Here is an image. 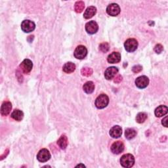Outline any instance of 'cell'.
<instances>
[{
  "instance_id": "17",
  "label": "cell",
  "mask_w": 168,
  "mask_h": 168,
  "mask_svg": "<svg viewBox=\"0 0 168 168\" xmlns=\"http://www.w3.org/2000/svg\"><path fill=\"white\" fill-rule=\"evenodd\" d=\"M167 110L168 108L166 106H164V105H160L158 108H156L155 114L156 117H162L165 116L167 113Z\"/></svg>"
},
{
  "instance_id": "30",
  "label": "cell",
  "mask_w": 168,
  "mask_h": 168,
  "mask_svg": "<svg viewBox=\"0 0 168 168\" xmlns=\"http://www.w3.org/2000/svg\"><path fill=\"white\" fill-rule=\"evenodd\" d=\"M167 116H166V117H165L164 119H163V120H162V124L164 125V126H165V128H167Z\"/></svg>"
},
{
  "instance_id": "22",
  "label": "cell",
  "mask_w": 168,
  "mask_h": 168,
  "mask_svg": "<svg viewBox=\"0 0 168 168\" xmlns=\"http://www.w3.org/2000/svg\"><path fill=\"white\" fill-rule=\"evenodd\" d=\"M136 135H137V131L134 129L128 128L125 130V136L126 139H128V140L134 139L136 136Z\"/></svg>"
},
{
  "instance_id": "2",
  "label": "cell",
  "mask_w": 168,
  "mask_h": 168,
  "mask_svg": "<svg viewBox=\"0 0 168 168\" xmlns=\"http://www.w3.org/2000/svg\"><path fill=\"white\" fill-rule=\"evenodd\" d=\"M109 103V98L105 94H101L95 100V106L97 108L102 109L107 107Z\"/></svg>"
},
{
  "instance_id": "25",
  "label": "cell",
  "mask_w": 168,
  "mask_h": 168,
  "mask_svg": "<svg viewBox=\"0 0 168 168\" xmlns=\"http://www.w3.org/2000/svg\"><path fill=\"white\" fill-rule=\"evenodd\" d=\"M81 73L82 76L88 77L93 74V70L90 68H83L81 69Z\"/></svg>"
},
{
  "instance_id": "18",
  "label": "cell",
  "mask_w": 168,
  "mask_h": 168,
  "mask_svg": "<svg viewBox=\"0 0 168 168\" xmlns=\"http://www.w3.org/2000/svg\"><path fill=\"white\" fill-rule=\"evenodd\" d=\"M83 91L87 94H90L94 92L95 85L92 81H87L83 86Z\"/></svg>"
},
{
  "instance_id": "20",
  "label": "cell",
  "mask_w": 168,
  "mask_h": 168,
  "mask_svg": "<svg viewBox=\"0 0 168 168\" xmlns=\"http://www.w3.org/2000/svg\"><path fill=\"white\" fill-rule=\"evenodd\" d=\"M24 114L21 110L18 109H16L14 110L11 114V118L16 121H21L23 119Z\"/></svg>"
},
{
  "instance_id": "3",
  "label": "cell",
  "mask_w": 168,
  "mask_h": 168,
  "mask_svg": "<svg viewBox=\"0 0 168 168\" xmlns=\"http://www.w3.org/2000/svg\"><path fill=\"white\" fill-rule=\"evenodd\" d=\"M125 50L128 52L131 53L135 51L138 47V42L135 39L130 38L125 41L124 44Z\"/></svg>"
},
{
  "instance_id": "16",
  "label": "cell",
  "mask_w": 168,
  "mask_h": 168,
  "mask_svg": "<svg viewBox=\"0 0 168 168\" xmlns=\"http://www.w3.org/2000/svg\"><path fill=\"white\" fill-rule=\"evenodd\" d=\"M97 13V8L94 6H91L87 8L85 13H84L83 17L86 19H89L92 18Z\"/></svg>"
},
{
  "instance_id": "9",
  "label": "cell",
  "mask_w": 168,
  "mask_h": 168,
  "mask_svg": "<svg viewBox=\"0 0 168 168\" xmlns=\"http://www.w3.org/2000/svg\"><path fill=\"white\" fill-rule=\"evenodd\" d=\"M33 63L29 59H24L20 65V68L24 74H29L32 69Z\"/></svg>"
},
{
  "instance_id": "24",
  "label": "cell",
  "mask_w": 168,
  "mask_h": 168,
  "mask_svg": "<svg viewBox=\"0 0 168 168\" xmlns=\"http://www.w3.org/2000/svg\"><path fill=\"white\" fill-rule=\"evenodd\" d=\"M147 119V114L144 113H140L137 115L136 121L139 123H142Z\"/></svg>"
},
{
  "instance_id": "7",
  "label": "cell",
  "mask_w": 168,
  "mask_h": 168,
  "mask_svg": "<svg viewBox=\"0 0 168 168\" xmlns=\"http://www.w3.org/2000/svg\"><path fill=\"white\" fill-rule=\"evenodd\" d=\"M107 12L109 15L116 17L120 13V6L116 3H111L107 7Z\"/></svg>"
},
{
  "instance_id": "27",
  "label": "cell",
  "mask_w": 168,
  "mask_h": 168,
  "mask_svg": "<svg viewBox=\"0 0 168 168\" xmlns=\"http://www.w3.org/2000/svg\"><path fill=\"white\" fill-rule=\"evenodd\" d=\"M163 50H164L163 46L161 44H158L155 47V51L158 54H160V53H162Z\"/></svg>"
},
{
  "instance_id": "4",
  "label": "cell",
  "mask_w": 168,
  "mask_h": 168,
  "mask_svg": "<svg viewBox=\"0 0 168 168\" xmlns=\"http://www.w3.org/2000/svg\"><path fill=\"white\" fill-rule=\"evenodd\" d=\"M87 54V48L83 45H79L76 48L74 55V57L78 59H83Z\"/></svg>"
},
{
  "instance_id": "23",
  "label": "cell",
  "mask_w": 168,
  "mask_h": 168,
  "mask_svg": "<svg viewBox=\"0 0 168 168\" xmlns=\"http://www.w3.org/2000/svg\"><path fill=\"white\" fill-rule=\"evenodd\" d=\"M84 8H85V3L82 1L77 2L75 3L74 9L76 13H81L83 11Z\"/></svg>"
},
{
  "instance_id": "29",
  "label": "cell",
  "mask_w": 168,
  "mask_h": 168,
  "mask_svg": "<svg viewBox=\"0 0 168 168\" xmlns=\"http://www.w3.org/2000/svg\"><path fill=\"white\" fill-rule=\"evenodd\" d=\"M122 76H120V75H118V76L116 77L114 80V81L115 83H120V82L122 81Z\"/></svg>"
},
{
  "instance_id": "31",
  "label": "cell",
  "mask_w": 168,
  "mask_h": 168,
  "mask_svg": "<svg viewBox=\"0 0 168 168\" xmlns=\"http://www.w3.org/2000/svg\"><path fill=\"white\" fill-rule=\"evenodd\" d=\"M80 166H83V167H85V165H77V167H80Z\"/></svg>"
},
{
  "instance_id": "19",
  "label": "cell",
  "mask_w": 168,
  "mask_h": 168,
  "mask_svg": "<svg viewBox=\"0 0 168 168\" xmlns=\"http://www.w3.org/2000/svg\"><path fill=\"white\" fill-rule=\"evenodd\" d=\"M62 70H63V71L66 73H68V74L72 73L76 70V65L73 62H66V64L63 66Z\"/></svg>"
},
{
  "instance_id": "5",
  "label": "cell",
  "mask_w": 168,
  "mask_h": 168,
  "mask_svg": "<svg viewBox=\"0 0 168 168\" xmlns=\"http://www.w3.org/2000/svg\"><path fill=\"white\" fill-rule=\"evenodd\" d=\"M36 28V24L34 22L29 20H25L23 21L21 24V29L26 33H29L34 30Z\"/></svg>"
},
{
  "instance_id": "21",
  "label": "cell",
  "mask_w": 168,
  "mask_h": 168,
  "mask_svg": "<svg viewBox=\"0 0 168 168\" xmlns=\"http://www.w3.org/2000/svg\"><path fill=\"white\" fill-rule=\"evenodd\" d=\"M57 144L61 149H65L68 145V138L66 135H62L57 141Z\"/></svg>"
},
{
  "instance_id": "8",
  "label": "cell",
  "mask_w": 168,
  "mask_h": 168,
  "mask_svg": "<svg viewBox=\"0 0 168 168\" xmlns=\"http://www.w3.org/2000/svg\"><path fill=\"white\" fill-rule=\"evenodd\" d=\"M149 80L145 76H139L135 80V85L139 89H144L148 86Z\"/></svg>"
},
{
  "instance_id": "26",
  "label": "cell",
  "mask_w": 168,
  "mask_h": 168,
  "mask_svg": "<svg viewBox=\"0 0 168 168\" xmlns=\"http://www.w3.org/2000/svg\"><path fill=\"white\" fill-rule=\"evenodd\" d=\"M109 49H110L109 44L108 43H107V42H104V43H102V44H100V45H99V50L102 53L108 52L109 51Z\"/></svg>"
},
{
  "instance_id": "13",
  "label": "cell",
  "mask_w": 168,
  "mask_h": 168,
  "mask_svg": "<svg viewBox=\"0 0 168 168\" xmlns=\"http://www.w3.org/2000/svg\"><path fill=\"white\" fill-rule=\"evenodd\" d=\"M122 134V129L119 125H115L110 130V135L114 139L120 137Z\"/></svg>"
},
{
  "instance_id": "11",
  "label": "cell",
  "mask_w": 168,
  "mask_h": 168,
  "mask_svg": "<svg viewBox=\"0 0 168 168\" xmlns=\"http://www.w3.org/2000/svg\"><path fill=\"white\" fill-rule=\"evenodd\" d=\"M98 30H99V26L95 21H89L86 24V30L89 34H95Z\"/></svg>"
},
{
  "instance_id": "15",
  "label": "cell",
  "mask_w": 168,
  "mask_h": 168,
  "mask_svg": "<svg viewBox=\"0 0 168 168\" xmlns=\"http://www.w3.org/2000/svg\"><path fill=\"white\" fill-rule=\"evenodd\" d=\"M12 109V104L10 102L6 101L4 102L1 107V114L3 116H8Z\"/></svg>"
},
{
  "instance_id": "14",
  "label": "cell",
  "mask_w": 168,
  "mask_h": 168,
  "mask_svg": "<svg viewBox=\"0 0 168 168\" xmlns=\"http://www.w3.org/2000/svg\"><path fill=\"white\" fill-rule=\"evenodd\" d=\"M107 60L111 64H116L121 60V55L118 52H113L108 55Z\"/></svg>"
},
{
  "instance_id": "10",
  "label": "cell",
  "mask_w": 168,
  "mask_h": 168,
  "mask_svg": "<svg viewBox=\"0 0 168 168\" xmlns=\"http://www.w3.org/2000/svg\"><path fill=\"white\" fill-rule=\"evenodd\" d=\"M124 150V144L122 141H116L111 146V151L115 155H119Z\"/></svg>"
},
{
  "instance_id": "1",
  "label": "cell",
  "mask_w": 168,
  "mask_h": 168,
  "mask_svg": "<svg viewBox=\"0 0 168 168\" xmlns=\"http://www.w3.org/2000/svg\"><path fill=\"white\" fill-rule=\"evenodd\" d=\"M135 158L131 154H126L120 158V164L122 167L129 168L134 165Z\"/></svg>"
},
{
  "instance_id": "12",
  "label": "cell",
  "mask_w": 168,
  "mask_h": 168,
  "mask_svg": "<svg viewBox=\"0 0 168 168\" xmlns=\"http://www.w3.org/2000/svg\"><path fill=\"white\" fill-rule=\"evenodd\" d=\"M118 68L115 66H111L108 68L104 73L105 78L108 80H110L113 79L114 77L118 74Z\"/></svg>"
},
{
  "instance_id": "28",
  "label": "cell",
  "mask_w": 168,
  "mask_h": 168,
  "mask_svg": "<svg viewBox=\"0 0 168 168\" xmlns=\"http://www.w3.org/2000/svg\"><path fill=\"white\" fill-rule=\"evenodd\" d=\"M142 66H140V65H136V66H134V67H133L132 68V71L134 72L135 73H138L139 72H141L142 71Z\"/></svg>"
},
{
  "instance_id": "6",
  "label": "cell",
  "mask_w": 168,
  "mask_h": 168,
  "mask_svg": "<svg viewBox=\"0 0 168 168\" xmlns=\"http://www.w3.org/2000/svg\"><path fill=\"white\" fill-rule=\"evenodd\" d=\"M51 158V154L47 149H44L39 150L37 155V159L40 162H46Z\"/></svg>"
}]
</instances>
